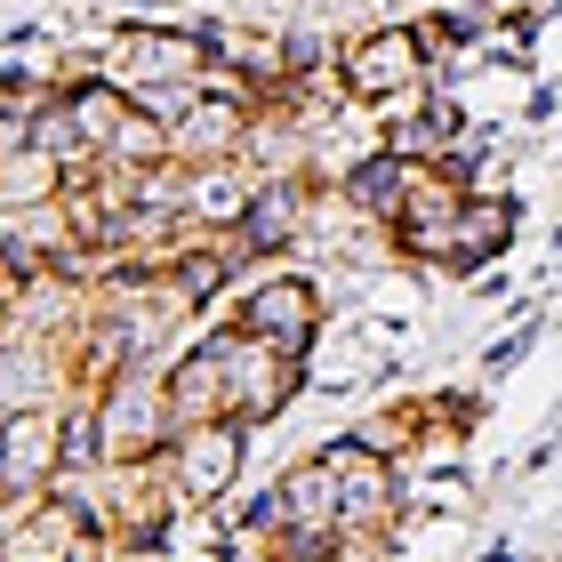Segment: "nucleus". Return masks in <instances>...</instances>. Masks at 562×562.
<instances>
[{"instance_id": "2", "label": "nucleus", "mask_w": 562, "mask_h": 562, "mask_svg": "<svg viewBox=\"0 0 562 562\" xmlns=\"http://www.w3.org/2000/svg\"><path fill=\"white\" fill-rule=\"evenodd\" d=\"M217 353H225V418H241V426L281 418V402L297 394L305 353H281L273 338H249V329H217Z\"/></svg>"}, {"instance_id": "8", "label": "nucleus", "mask_w": 562, "mask_h": 562, "mask_svg": "<svg viewBox=\"0 0 562 562\" xmlns=\"http://www.w3.org/2000/svg\"><path fill=\"white\" fill-rule=\"evenodd\" d=\"M161 394H169V418H177V426L225 418V353H217V338H201V346L177 353L169 378H161Z\"/></svg>"}, {"instance_id": "5", "label": "nucleus", "mask_w": 562, "mask_h": 562, "mask_svg": "<svg viewBox=\"0 0 562 562\" xmlns=\"http://www.w3.org/2000/svg\"><path fill=\"white\" fill-rule=\"evenodd\" d=\"M234 329H249V338H273L281 353H314V338H322V290H314V281H297V273L249 281Z\"/></svg>"}, {"instance_id": "1", "label": "nucleus", "mask_w": 562, "mask_h": 562, "mask_svg": "<svg viewBox=\"0 0 562 562\" xmlns=\"http://www.w3.org/2000/svg\"><path fill=\"white\" fill-rule=\"evenodd\" d=\"M338 81L353 105H394V97H418L426 81V48H418V24H370L338 48Z\"/></svg>"}, {"instance_id": "3", "label": "nucleus", "mask_w": 562, "mask_h": 562, "mask_svg": "<svg viewBox=\"0 0 562 562\" xmlns=\"http://www.w3.org/2000/svg\"><path fill=\"white\" fill-rule=\"evenodd\" d=\"M241 450H249V426L241 418H193V426H177L169 434V482H177V498L186 506H210L234 491V474H241Z\"/></svg>"}, {"instance_id": "7", "label": "nucleus", "mask_w": 562, "mask_h": 562, "mask_svg": "<svg viewBox=\"0 0 562 562\" xmlns=\"http://www.w3.org/2000/svg\"><path fill=\"white\" fill-rule=\"evenodd\" d=\"M266 522L305 530V539H338V474H329V458H305V467L281 474V491L266 498Z\"/></svg>"}, {"instance_id": "9", "label": "nucleus", "mask_w": 562, "mask_h": 562, "mask_svg": "<svg viewBox=\"0 0 562 562\" xmlns=\"http://www.w3.org/2000/svg\"><path fill=\"white\" fill-rule=\"evenodd\" d=\"M0 562H16V539H9V522H0Z\"/></svg>"}, {"instance_id": "4", "label": "nucleus", "mask_w": 562, "mask_h": 562, "mask_svg": "<svg viewBox=\"0 0 562 562\" xmlns=\"http://www.w3.org/2000/svg\"><path fill=\"white\" fill-rule=\"evenodd\" d=\"M210 81V33L201 24H130L121 33V89Z\"/></svg>"}, {"instance_id": "6", "label": "nucleus", "mask_w": 562, "mask_h": 562, "mask_svg": "<svg viewBox=\"0 0 562 562\" xmlns=\"http://www.w3.org/2000/svg\"><path fill=\"white\" fill-rule=\"evenodd\" d=\"M65 467V426L57 402H33V411H0V491H48Z\"/></svg>"}]
</instances>
